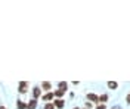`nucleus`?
I'll return each mask as SVG.
<instances>
[{
	"label": "nucleus",
	"instance_id": "obj_1",
	"mask_svg": "<svg viewBox=\"0 0 130 109\" xmlns=\"http://www.w3.org/2000/svg\"><path fill=\"white\" fill-rule=\"evenodd\" d=\"M55 99V94H53V92H49V93H44L43 96H41V100L46 102V103H49L50 100H53Z\"/></svg>",
	"mask_w": 130,
	"mask_h": 109
},
{
	"label": "nucleus",
	"instance_id": "obj_8",
	"mask_svg": "<svg viewBox=\"0 0 130 109\" xmlns=\"http://www.w3.org/2000/svg\"><path fill=\"white\" fill-rule=\"evenodd\" d=\"M58 89L67 92V90H68V83H67V81H59V83H58Z\"/></svg>",
	"mask_w": 130,
	"mask_h": 109
},
{
	"label": "nucleus",
	"instance_id": "obj_14",
	"mask_svg": "<svg viewBox=\"0 0 130 109\" xmlns=\"http://www.w3.org/2000/svg\"><path fill=\"white\" fill-rule=\"evenodd\" d=\"M96 109H106V105H104V103H99L96 106Z\"/></svg>",
	"mask_w": 130,
	"mask_h": 109
},
{
	"label": "nucleus",
	"instance_id": "obj_17",
	"mask_svg": "<svg viewBox=\"0 0 130 109\" xmlns=\"http://www.w3.org/2000/svg\"><path fill=\"white\" fill-rule=\"evenodd\" d=\"M112 109H121V108H118V106H115V108H112Z\"/></svg>",
	"mask_w": 130,
	"mask_h": 109
},
{
	"label": "nucleus",
	"instance_id": "obj_3",
	"mask_svg": "<svg viewBox=\"0 0 130 109\" xmlns=\"http://www.w3.org/2000/svg\"><path fill=\"white\" fill-rule=\"evenodd\" d=\"M27 90H28V83L27 81H21L19 85H18V92L24 94V93H27Z\"/></svg>",
	"mask_w": 130,
	"mask_h": 109
},
{
	"label": "nucleus",
	"instance_id": "obj_4",
	"mask_svg": "<svg viewBox=\"0 0 130 109\" xmlns=\"http://www.w3.org/2000/svg\"><path fill=\"white\" fill-rule=\"evenodd\" d=\"M40 96H41V87L36 85V87L32 89V99H36V100H37Z\"/></svg>",
	"mask_w": 130,
	"mask_h": 109
},
{
	"label": "nucleus",
	"instance_id": "obj_5",
	"mask_svg": "<svg viewBox=\"0 0 130 109\" xmlns=\"http://www.w3.org/2000/svg\"><path fill=\"white\" fill-rule=\"evenodd\" d=\"M53 105H55L56 109H62L65 106V100L64 99H55V100H53Z\"/></svg>",
	"mask_w": 130,
	"mask_h": 109
},
{
	"label": "nucleus",
	"instance_id": "obj_2",
	"mask_svg": "<svg viewBox=\"0 0 130 109\" xmlns=\"http://www.w3.org/2000/svg\"><path fill=\"white\" fill-rule=\"evenodd\" d=\"M87 100L90 103H98L99 105V96L95 94V93H87Z\"/></svg>",
	"mask_w": 130,
	"mask_h": 109
},
{
	"label": "nucleus",
	"instance_id": "obj_13",
	"mask_svg": "<svg viewBox=\"0 0 130 109\" xmlns=\"http://www.w3.org/2000/svg\"><path fill=\"white\" fill-rule=\"evenodd\" d=\"M43 109H56V108H55L53 102H49V103H46V105H44V108H43Z\"/></svg>",
	"mask_w": 130,
	"mask_h": 109
},
{
	"label": "nucleus",
	"instance_id": "obj_11",
	"mask_svg": "<svg viewBox=\"0 0 130 109\" xmlns=\"http://www.w3.org/2000/svg\"><path fill=\"white\" fill-rule=\"evenodd\" d=\"M108 99H109L108 94H101V96H99V103H104V105H105V102H108Z\"/></svg>",
	"mask_w": 130,
	"mask_h": 109
},
{
	"label": "nucleus",
	"instance_id": "obj_16",
	"mask_svg": "<svg viewBox=\"0 0 130 109\" xmlns=\"http://www.w3.org/2000/svg\"><path fill=\"white\" fill-rule=\"evenodd\" d=\"M126 102H127V103L130 105V93L127 94V96H126Z\"/></svg>",
	"mask_w": 130,
	"mask_h": 109
},
{
	"label": "nucleus",
	"instance_id": "obj_20",
	"mask_svg": "<svg viewBox=\"0 0 130 109\" xmlns=\"http://www.w3.org/2000/svg\"><path fill=\"white\" fill-rule=\"evenodd\" d=\"M84 109H86V108H84Z\"/></svg>",
	"mask_w": 130,
	"mask_h": 109
},
{
	"label": "nucleus",
	"instance_id": "obj_6",
	"mask_svg": "<svg viewBox=\"0 0 130 109\" xmlns=\"http://www.w3.org/2000/svg\"><path fill=\"white\" fill-rule=\"evenodd\" d=\"M41 90H44L46 93L52 92V83H49V81H43V83H41Z\"/></svg>",
	"mask_w": 130,
	"mask_h": 109
},
{
	"label": "nucleus",
	"instance_id": "obj_18",
	"mask_svg": "<svg viewBox=\"0 0 130 109\" xmlns=\"http://www.w3.org/2000/svg\"><path fill=\"white\" fill-rule=\"evenodd\" d=\"M0 109H6V108H5V106H0Z\"/></svg>",
	"mask_w": 130,
	"mask_h": 109
},
{
	"label": "nucleus",
	"instance_id": "obj_19",
	"mask_svg": "<svg viewBox=\"0 0 130 109\" xmlns=\"http://www.w3.org/2000/svg\"><path fill=\"white\" fill-rule=\"evenodd\" d=\"M73 109H80V108H78V106H75V108H73Z\"/></svg>",
	"mask_w": 130,
	"mask_h": 109
},
{
	"label": "nucleus",
	"instance_id": "obj_7",
	"mask_svg": "<svg viewBox=\"0 0 130 109\" xmlns=\"http://www.w3.org/2000/svg\"><path fill=\"white\" fill-rule=\"evenodd\" d=\"M65 93H67V92L59 90V89H58V90H53V94H55V97H56V99H62V97L65 96Z\"/></svg>",
	"mask_w": 130,
	"mask_h": 109
},
{
	"label": "nucleus",
	"instance_id": "obj_10",
	"mask_svg": "<svg viewBox=\"0 0 130 109\" xmlns=\"http://www.w3.org/2000/svg\"><path fill=\"white\" fill-rule=\"evenodd\" d=\"M108 89H111V90H117L118 89V83H115V81H108Z\"/></svg>",
	"mask_w": 130,
	"mask_h": 109
},
{
	"label": "nucleus",
	"instance_id": "obj_12",
	"mask_svg": "<svg viewBox=\"0 0 130 109\" xmlns=\"http://www.w3.org/2000/svg\"><path fill=\"white\" fill-rule=\"evenodd\" d=\"M16 108L18 109H27V103H24L22 100H18L16 102Z\"/></svg>",
	"mask_w": 130,
	"mask_h": 109
},
{
	"label": "nucleus",
	"instance_id": "obj_15",
	"mask_svg": "<svg viewBox=\"0 0 130 109\" xmlns=\"http://www.w3.org/2000/svg\"><path fill=\"white\" fill-rule=\"evenodd\" d=\"M92 106H93V105H92L90 102H86V109H92Z\"/></svg>",
	"mask_w": 130,
	"mask_h": 109
},
{
	"label": "nucleus",
	"instance_id": "obj_9",
	"mask_svg": "<svg viewBox=\"0 0 130 109\" xmlns=\"http://www.w3.org/2000/svg\"><path fill=\"white\" fill-rule=\"evenodd\" d=\"M36 108H37V100L36 99H31L27 103V109H36Z\"/></svg>",
	"mask_w": 130,
	"mask_h": 109
}]
</instances>
